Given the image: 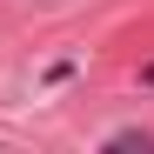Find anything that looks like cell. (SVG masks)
Here are the masks:
<instances>
[{
	"label": "cell",
	"instance_id": "6da1fadb",
	"mask_svg": "<svg viewBox=\"0 0 154 154\" xmlns=\"http://www.w3.org/2000/svg\"><path fill=\"white\" fill-rule=\"evenodd\" d=\"M147 81H154V67H147Z\"/></svg>",
	"mask_w": 154,
	"mask_h": 154
}]
</instances>
